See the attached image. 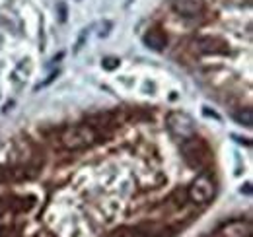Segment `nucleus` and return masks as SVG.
Masks as SVG:
<instances>
[{
  "mask_svg": "<svg viewBox=\"0 0 253 237\" xmlns=\"http://www.w3.org/2000/svg\"><path fill=\"white\" fill-rule=\"evenodd\" d=\"M191 51L195 55H226L228 43L216 35H201L191 41Z\"/></svg>",
  "mask_w": 253,
  "mask_h": 237,
  "instance_id": "39448f33",
  "label": "nucleus"
},
{
  "mask_svg": "<svg viewBox=\"0 0 253 237\" xmlns=\"http://www.w3.org/2000/svg\"><path fill=\"white\" fill-rule=\"evenodd\" d=\"M234 118H236L242 126H248V128L253 124V113L250 107H246V109H238V111L234 113Z\"/></svg>",
  "mask_w": 253,
  "mask_h": 237,
  "instance_id": "1a4fd4ad",
  "label": "nucleus"
},
{
  "mask_svg": "<svg viewBox=\"0 0 253 237\" xmlns=\"http://www.w3.org/2000/svg\"><path fill=\"white\" fill-rule=\"evenodd\" d=\"M142 41H144V45H146L148 49H152V51H164V49L168 47V37H166V33H162L160 30L146 31L144 37H142Z\"/></svg>",
  "mask_w": 253,
  "mask_h": 237,
  "instance_id": "6e6552de",
  "label": "nucleus"
},
{
  "mask_svg": "<svg viewBox=\"0 0 253 237\" xmlns=\"http://www.w3.org/2000/svg\"><path fill=\"white\" fill-rule=\"evenodd\" d=\"M181 156L187 161V165L193 167V169H205L211 163V159H212L211 148L197 134L191 136V138L181 140Z\"/></svg>",
  "mask_w": 253,
  "mask_h": 237,
  "instance_id": "f03ea898",
  "label": "nucleus"
},
{
  "mask_svg": "<svg viewBox=\"0 0 253 237\" xmlns=\"http://www.w3.org/2000/svg\"><path fill=\"white\" fill-rule=\"evenodd\" d=\"M59 18H61V22L66 20V4L64 2H59Z\"/></svg>",
  "mask_w": 253,
  "mask_h": 237,
  "instance_id": "9b49d317",
  "label": "nucleus"
},
{
  "mask_svg": "<svg viewBox=\"0 0 253 237\" xmlns=\"http://www.w3.org/2000/svg\"><path fill=\"white\" fill-rule=\"evenodd\" d=\"M171 6L183 18H197V16H203L207 2L205 0H171Z\"/></svg>",
  "mask_w": 253,
  "mask_h": 237,
  "instance_id": "0eeeda50",
  "label": "nucleus"
},
{
  "mask_svg": "<svg viewBox=\"0 0 253 237\" xmlns=\"http://www.w3.org/2000/svg\"><path fill=\"white\" fill-rule=\"evenodd\" d=\"M166 126H168V130H169L175 138H179V140H185V138H191V136L197 134L195 120H193L187 113H183V111H171V113H168V117H166Z\"/></svg>",
  "mask_w": 253,
  "mask_h": 237,
  "instance_id": "7ed1b4c3",
  "label": "nucleus"
},
{
  "mask_svg": "<svg viewBox=\"0 0 253 237\" xmlns=\"http://www.w3.org/2000/svg\"><path fill=\"white\" fill-rule=\"evenodd\" d=\"M119 62H121V60L115 59V57H107V59H103V68H105V70H113V68L119 66Z\"/></svg>",
  "mask_w": 253,
  "mask_h": 237,
  "instance_id": "9d476101",
  "label": "nucleus"
},
{
  "mask_svg": "<svg viewBox=\"0 0 253 237\" xmlns=\"http://www.w3.org/2000/svg\"><path fill=\"white\" fill-rule=\"evenodd\" d=\"M212 237H252V224L248 220H232L220 226Z\"/></svg>",
  "mask_w": 253,
  "mask_h": 237,
  "instance_id": "423d86ee",
  "label": "nucleus"
},
{
  "mask_svg": "<svg viewBox=\"0 0 253 237\" xmlns=\"http://www.w3.org/2000/svg\"><path fill=\"white\" fill-rule=\"evenodd\" d=\"M121 237H146L144 234H140V232H134V234H123Z\"/></svg>",
  "mask_w": 253,
  "mask_h": 237,
  "instance_id": "f8f14e48",
  "label": "nucleus"
},
{
  "mask_svg": "<svg viewBox=\"0 0 253 237\" xmlns=\"http://www.w3.org/2000/svg\"><path fill=\"white\" fill-rule=\"evenodd\" d=\"M95 142H97V132L92 124L78 122V124H68L61 130V144L70 152L92 148Z\"/></svg>",
  "mask_w": 253,
  "mask_h": 237,
  "instance_id": "f257e3e1",
  "label": "nucleus"
},
{
  "mask_svg": "<svg viewBox=\"0 0 253 237\" xmlns=\"http://www.w3.org/2000/svg\"><path fill=\"white\" fill-rule=\"evenodd\" d=\"M216 195V185L212 177L209 175H199L187 189V198L195 204H209Z\"/></svg>",
  "mask_w": 253,
  "mask_h": 237,
  "instance_id": "20e7f679",
  "label": "nucleus"
}]
</instances>
